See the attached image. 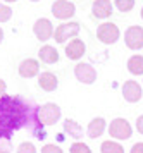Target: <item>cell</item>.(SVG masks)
I'll return each mask as SVG.
<instances>
[{"instance_id":"obj_1","label":"cell","mask_w":143,"mask_h":153,"mask_svg":"<svg viewBox=\"0 0 143 153\" xmlns=\"http://www.w3.org/2000/svg\"><path fill=\"white\" fill-rule=\"evenodd\" d=\"M29 127L36 138L45 139V132L38 120V107L17 95L0 97V139H10L14 131Z\"/></svg>"},{"instance_id":"obj_2","label":"cell","mask_w":143,"mask_h":153,"mask_svg":"<svg viewBox=\"0 0 143 153\" xmlns=\"http://www.w3.org/2000/svg\"><path fill=\"white\" fill-rule=\"evenodd\" d=\"M133 134V127L131 124L123 117H116L110 120L109 124V136L110 138L117 139V141H126V139L131 138Z\"/></svg>"},{"instance_id":"obj_3","label":"cell","mask_w":143,"mask_h":153,"mask_svg":"<svg viewBox=\"0 0 143 153\" xmlns=\"http://www.w3.org/2000/svg\"><path fill=\"white\" fill-rule=\"evenodd\" d=\"M62 115L61 107L57 103H43L41 107H38V120L43 126H54L55 122H59V119Z\"/></svg>"},{"instance_id":"obj_4","label":"cell","mask_w":143,"mask_h":153,"mask_svg":"<svg viewBox=\"0 0 143 153\" xmlns=\"http://www.w3.org/2000/svg\"><path fill=\"white\" fill-rule=\"evenodd\" d=\"M119 36H121V31L112 22H103L97 29V38L102 43H105V45H114L119 40Z\"/></svg>"},{"instance_id":"obj_5","label":"cell","mask_w":143,"mask_h":153,"mask_svg":"<svg viewBox=\"0 0 143 153\" xmlns=\"http://www.w3.org/2000/svg\"><path fill=\"white\" fill-rule=\"evenodd\" d=\"M124 42L130 50L143 48V28L142 26H131L124 33Z\"/></svg>"},{"instance_id":"obj_6","label":"cell","mask_w":143,"mask_h":153,"mask_svg":"<svg viewBox=\"0 0 143 153\" xmlns=\"http://www.w3.org/2000/svg\"><path fill=\"white\" fill-rule=\"evenodd\" d=\"M79 33V22H64L54 31V38L57 43H66L69 38H74Z\"/></svg>"},{"instance_id":"obj_7","label":"cell","mask_w":143,"mask_h":153,"mask_svg":"<svg viewBox=\"0 0 143 153\" xmlns=\"http://www.w3.org/2000/svg\"><path fill=\"white\" fill-rule=\"evenodd\" d=\"M74 76H76V79L83 84H93L97 81V71H95V67L90 65V64L79 62L74 67Z\"/></svg>"},{"instance_id":"obj_8","label":"cell","mask_w":143,"mask_h":153,"mask_svg":"<svg viewBox=\"0 0 143 153\" xmlns=\"http://www.w3.org/2000/svg\"><path fill=\"white\" fill-rule=\"evenodd\" d=\"M74 12H76L74 4H71L67 0H55L54 5H52V14L61 21H66L69 17H73Z\"/></svg>"},{"instance_id":"obj_9","label":"cell","mask_w":143,"mask_h":153,"mask_svg":"<svg viewBox=\"0 0 143 153\" xmlns=\"http://www.w3.org/2000/svg\"><path fill=\"white\" fill-rule=\"evenodd\" d=\"M33 33L40 42H47V40H50L54 36V26H52V22L48 21V19L41 17V19H38V21L34 22Z\"/></svg>"},{"instance_id":"obj_10","label":"cell","mask_w":143,"mask_h":153,"mask_svg":"<svg viewBox=\"0 0 143 153\" xmlns=\"http://www.w3.org/2000/svg\"><path fill=\"white\" fill-rule=\"evenodd\" d=\"M123 97L130 103H136L142 100V86L136 81H126L123 84Z\"/></svg>"},{"instance_id":"obj_11","label":"cell","mask_w":143,"mask_h":153,"mask_svg":"<svg viewBox=\"0 0 143 153\" xmlns=\"http://www.w3.org/2000/svg\"><path fill=\"white\" fill-rule=\"evenodd\" d=\"M85 52H86V45L79 38H74L73 42H69L66 45V57L69 60H79L85 55Z\"/></svg>"},{"instance_id":"obj_12","label":"cell","mask_w":143,"mask_h":153,"mask_svg":"<svg viewBox=\"0 0 143 153\" xmlns=\"http://www.w3.org/2000/svg\"><path fill=\"white\" fill-rule=\"evenodd\" d=\"M38 72H40V64H38V60H34V59H24L19 64V76L21 77L29 79V77L38 76Z\"/></svg>"},{"instance_id":"obj_13","label":"cell","mask_w":143,"mask_h":153,"mask_svg":"<svg viewBox=\"0 0 143 153\" xmlns=\"http://www.w3.org/2000/svg\"><path fill=\"white\" fill-rule=\"evenodd\" d=\"M107 129V122H105V119L103 117H95L90 120L88 124V129H86V134H88V138L91 139H97L100 138L103 132Z\"/></svg>"},{"instance_id":"obj_14","label":"cell","mask_w":143,"mask_h":153,"mask_svg":"<svg viewBox=\"0 0 143 153\" xmlns=\"http://www.w3.org/2000/svg\"><path fill=\"white\" fill-rule=\"evenodd\" d=\"M91 12L97 19H107L112 14V4L110 0H95L91 5Z\"/></svg>"},{"instance_id":"obj_15","label":"cell","mask_w":143,"mask_h":153,"mask_svg":"<svg viewBox=\"0 0 143 153\" xmlns=\"http://www.w3.org/2000/svg\"><path fill=\"white\" fill-rule=\"evenodd\" d=\"M38 86H40L43 91H55L57 90V86H59V79L55 76L54 72H41L40 76H38Z\"/></svg>"},{"instance_id":"obj_16","label":"cell","mask_w":143,"mask_h":153,"mask_svg":"<svg viewBox=\"0 0 143 153\" xmlns=\"http://www.w3.org/2000/svg\"><path fill=\"white\" fill-rule=\"evenodd\" d=\"M38 57H40L41 62H45V64H55L59 60V52L52 45H45V47H41L38 50Z\"/></svg>"},{"instance_id":"obj_17","label":"cell","mask_w":143,"mask_h":153,"mask_svg":"<svg viewBox=\"0 0 143 153\" xmlns=\"http://www.w3.org/2000/svg\"><path fill=\"white\" fill-rule=\"evenodd\" d=\"M64 132H67L69 136L74 138V139H81L83 134H85L83 127L76 120H73V119H66L64 120Z\"/></svg>"},{"instance_id":"obj_18","label":"cell","mask_w":143,"mask_h":153,"mask_svg":"<svg viewBox=\"0 0 143 153\" xmlns=\"http://www.w3.org/2000/svg\"><path fill=\"white\" fill-rule=\"evenodd\" d=\"M128 71L133 76H142L143 74V55H133L128 60Z\"/></svg>"},{"instance_id":"obj_19","label":"cell","mask_w":143,"mask_h":153,"mask_svg":"<svg viewBox=\"0 0 143 153\" xmlns=\"http://www.w3.org/2000/svg\"><path fill=\"white\" fill-rule=\"evenodd\" d=\"M100 152L102 153H124V148L121 143H117V141H103L102 145H100Z\"/></svg>"},{"instance_id":"obj_20","label":"cell","mask_w":143,"mask_h":153,"mask_svg":"<svg viewBox=\"0 0 143 153\" xmlns=\"http://www.w3.org/2000/svg\"><path fill=\"white\" fill-rule=\"evenodd\" d=\"M69 152L71 153H91V148L86 143H83V141H76V143L71 145Z\"/></svg>"},{"instance_id":"obj_21","label":"cell","mask_w":143,"mask_h":153,"mask_svg":"<svg viewBox=\"0 0 143 153\" xmlns=\"http://www.w3.org/2000/svg\"><path fill=\"white\" fill-rule=\"evenodd\" d=\"M16 153H38V152H36V146H34L31 141H22V143L17 146Z\"/></svg>"},{"instance_id":"obj_22","label":"cell","mask_w":143,"mask_h":153,"mask_svg":"<svg viewBox=\"0 0 143 153\" xmlns=\"http://www.w3.org/2000/svg\"><path fill=\"white\" fill-rule=\"evenodd\" d=\"M116 7L121 12H130L135 7V0H116Z\"/></svg>"},{"instance_id":"obj_23","label":"cell","mask_w":143,"mask_h":153,"mask_svg":"<svg viewBox=\"0 0 143 153\" xmlns=\"http://www.w3.org/2000/svg\"><path fill=\"white\" fill-rule=\"evenodd\" d=\"M10 16H12V9L0 4V22H7L10 19Z\"/></svg>"},{"instance_id":"obj_24","label":"cell","mask_w":143,"mask_h":153,"mask_svg":"<svg viewBox=\"0 0 143 153\" xmlns=\"http://www.w3.org/2000/svg\"><path fill=\"white\" fill-rule=\"evenodd\" d=\"M10 152H12L10 139H0V153H10Z\"/></svg>"},{"instance_id":"obj_25","label":"cell","mask_w":143,"mask_h":153,"mask_svg":"<svg viewBox=\"0 0 143 153\" xmlns=\"http://www.w3.org/2000/svg\"><path fill=\"white\" fill-rule=\"evenodd\" d=\"M41 153H64L61 146L57 145H45L41 148Z\"/></svg>"},{"instance_id":"obj_26","label":"cell","mask_w":143,"mask_h":153,"mask_svg":"<svg viewBox=\"0 0 143 153\" xmlns=\"http://www.w3.org/2000/svg\"><path fill=\"white\" fill-rule=\"evenodd\" d=\"M130 153H143V143H135V145L131 146V152Z\"/></svg>"},{"instance_id":"obj_27","label":"cell","mask_w":143,"mask_h":153,"mask_svg":"<svg viewBox=\"0 0 143 153\" xmlns=\"http://www.w3.org/2000/svg\"><path fill=\"white\" fill-rule=\"evenodd\" d=\"M136 131L140 132V134H143V115H140V117L136 119Z\"/></svg>"},{"instance_id":"obj_28","label":"cell","mask_w":143,"mask_h":153,"mask_svg":"<svg viewBox=\"0 0 143 153\" xmlns=\"http://www.w3.org/2000/svg\"><path fill=\"white\" fill-rule=\"evenodd\" d=\"M5 91H7V84L4 79H0V97H4L5 95Z\"/></svg>"},{"instance_id":"obj_29","label":"cell","mask_w":143,"mask_h":153,"mask_svg":"<svg viewBox=\"0 0 143 153\" xmlns=\"http://www.w3.org/2000/svg\"><path fill=\"white\" fill-rule=\"evenodd\" d=\"M2 40H4V31H2V28H0V43H2Z\"/></svg>"},{"instance_id":"obj_30","label":"cell","mask_w":143,"mask_h":153,"mask_svg":"<svg viewBox=\"0 0 143 153\" xmlns=\"http://www.w3.org/2000/svg\"><path fill=\"white\" fill-rule=\"evenodd\" d=\"M5 2H16V0H5Z\"/></svg>"},{"instance_id":"obj_31","label":"cell","mask_w":143,"mask_h":153,"mask_svg":"<svg viewBox=\"0 0 143 153\" xmlns=\"http://www.w3.org/2000/svg\"><path fill=\"white\" fill-rule=\"evenodd\" d=\"M142 19H143V7H142Z\"/></svg>"},{"instance_id":"obj_32","label":"cell","mask_w":143,"mask_h":153,"mask_svg":"<svg viewBox=\"0 0 143 153\" xmlns=\"http://www.w3.org/2000/svg\"><path fill=\"white\" fill-rule=\"evenodd\" d=\"M31 2H40V0H31Z\"/></svg>"}]
</instances>
